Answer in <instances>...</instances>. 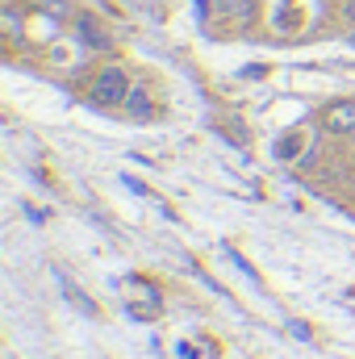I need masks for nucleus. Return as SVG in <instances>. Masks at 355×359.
I'll use <instances>...</instances> for the list:
<instances>
[{
	"label": "nucleus",
	"mask_w": 355,
	"mask_h": 359,
	"mask_svg": "<svg viewBox=\"0 0 355 359\" xmlns=\"http://www.w3.org/2000/svg\"><path fill=\"white\" fill-rule=\"evenodd\" d=\"M67 297H72V301H76V305H80L84 313H96V305H92V301L84 297V292H80V288H76V284H67Z\"/></svg>",
	"instance_id": "obj_6"
},
{
	"label": "nucleus",
	"mask_w": 355,
	"mask_h": 359,
	"mask_svg": "<svg viewBox=\"0 0 355 359\" xmlns=\"http://www.w3.org/2000/svg\"><path fill=\"white\" fill-rule=\"evenodd\" d=\"M34 8L51 13V17H67V13H72V4H67V0H34Z\"/></svg>",
	"instance_id": "obj_5"
},
{
	"label": "nucleus",
	"mask_w": 355,
	"mask_h": 359,
	"mask_svg": "<svg viewBox=\"0 0 355 359\" xmlns=\"http://www.w3.org/2000/svg\"><path fill=\"white\" fill-rule=\"evenodd\" d=\"M80 34L88 38L92 46H109V38H105V34L96 29V21H92V17H80Z\"/></svg>",
	"instance_id": "obj_4"
},
{
	"label": "nucleus",
	"mask_w": 355,
	"mask_h": 359,
	"mask_svg": "<svg viewBox=\"0 0 355 359\" xmlns=\"http://www.w3.org/2000/svg\"><path fill=\"white\" fill-rule=\"evenodd\" d=\"M326 126H330L335 134H351L355 130V100H339V104H330V109H326Z\"/></svg>",
	"instance_id": "obj_2"
},
{
	"label": "nucleus",
	"mask_w": 355,
	"mask_h": 359,
	"mask_svg": "<svg viewBox=\"0 0 355 359\" xmlns=\"http://www.w3.org/2000/svg\"><path fill=\"white\" fill-rule=\"evenodd\" d=\"M126 92H130V80L117 67H105L92 80V100H100V104H117V100H126Z\"/></svg>",
	"instance_id": "obj_1"
},
{
	"label": "nucleus",
	"mask_w": 355,
	"mask_h": 359,
	"mask_svg": "<svg viewBox=\"0 0 355 359\" xmlns=\"http://www.w3.org/2000/svg\"><path fill=\"white\" fill-rule=\"evenodd\" d=\"M121 104H126V109H130V113H134L138 121H147V117L155 113V104H151V96H147V88H130V92H126V100H121Z\"/></svg>",
	"instance_id": "obj_3"
}]
</instances>
